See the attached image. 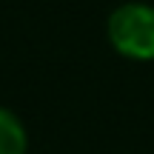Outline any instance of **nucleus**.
<instances>
[{"label": "nucleus", "instance_id": "f257e3e1", "mask_svg": "<svg viewBox=\"0 0 154 154\" xmlns=\"http://www.w3.org/2000/svg\"><path fill=\"white\" fill-rule=\"evenodd\" d=\"M109 40L123 57L154 60V6L123 3L109 17Z\"/></svg>", "mask_w": 154, "mask_h": 154}, {"label": "nucleus", "instance_id": "f03ea898", "mask_svg": "<svg viewBox=\"0 0 154 154\" xmlns=\"http://www.w3.org/2000/svg\"><path fill=\"white\" fill-rule=\"evenodd\" d=\"M29 134L20 117L9 109H0V154H26Z\"/></svg>", "mask_w": 154, "mask_h": 154}]
</instances>
